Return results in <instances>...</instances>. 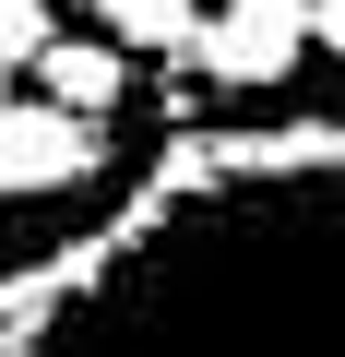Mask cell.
Listing matches in <instances>:
<instances>
[{"label": "cell", "mask_w": 345, "mask_h": 357, "mask_svg": "<svg viewBox=\"0 0 345 357\" xmlns=\"http://www.w3.org/2000/svg\"><path fill=\"white\" fill-rule=\"evenodd\" d=\"M48 13H60V0H48Z\"/></svg>", "instance_id": "cell-9"}, {"label": "cell", "mask_w": 345, "mask_h": 357, "mask_svg": "<svg viewBox=\"0 0 345 357\" xmlns=\"http://www.w3.org/2000/svg\"><path fill=\"white\" fill-rule=\"evenodd\" d=\"M309 36H321V60H345V0H309Z\"/></svg>", "instance_id": "cell-7"}, {"label": "cell", "mask_w": 345, "mask_h": 357, "mask_svg": "<svg viewBox=\"0 0 345 357\" xmlns=\"http://www.w3.org/2000/svg\"><path fill=\"white\" fill-rule=\"evenodd\" d=\"M84 178H107V119L48 107V96L0 119V203H48V191H84Z\"/></svg>", "instance_id": "cell-3"}, {"label": "cell", "mask_w": 345, "mask_h": 357, "mask_svg": "<svg viewBox=\"0 0 345 357\" xmlns=\"http://www.w3.org/2000/svg\"><path fill=\"white\" fill-rule=\"evenodd\" d=\"M95 24H107L119 48H167V60H191V36H203V0H95Z\"/></svg>", "instance_id": "cell-5"}, {"label": "cell", "mask_w": 345, "mask_h": 357, "mask_svg": "<svg viewBox=\"0 0 345 357\" xmlns=\"http://www.w3.org/2000/svg\"><path fill=\"white\" fill-rule=\"evenodd\" d=\"M60 48V13H48V0H0V72H36Z\"/></svg>", "instance_id": "cell-6"}, {"label": "cell", "mask_w": 345, "mask_h": 357, "mask_svg": "<svg viewBox=\"0 0 345 357\" xmlns=\"http://www.w3.org/2000/svg\"><path fill=\"white\" fill-rule=\"evenodd\" d=\"M309 48H321L309 36V0H215L203 36H191V72L227 84V96H274V84H298Z\"/></svg>", "instance_id": "cell-2"}, {"label": "cell", "mask_w": 345, "mask_h": 357, "mask_svg": "<svg viewBox=\"0 0 345 357\" xmlns=\"http://www.w3.org/2000/svg\"><path fill=\"white\" fill-rule=\"evenodd\" d=\"M0 357H345V119L179 131L107 227L0 274Z\"/></svg>", "instance_id": "cell-1"}, {"label": "cell", "mask_w": 345, "mask_h": 357, "mask_svg": "<svg viewBox=\"0 0 345 357\" xmlns=\"http://www.w3.org/2000/svg\"><path fill=\"white\" fill-rule=\"evenodd\" d=\"M36 84H48V107H84V119H119V96H131V60H119L107 36H60V48L36 60Z\"/></svg>", "instance_id": "cell-4"}, {"label": "cell", "mask_w": 345, "mask_h": 357, "mask_svg": "<svg viewBox=\"0 0 345 357\" xmlns=\"http://www.w3.org/2000/svg\"><path fill=\"white\" fill-rule=\"evenodd\" d=\"M0 119H13V72H0Z\"/></svg>", "instance_id": "cell-8"}]
</instances>
